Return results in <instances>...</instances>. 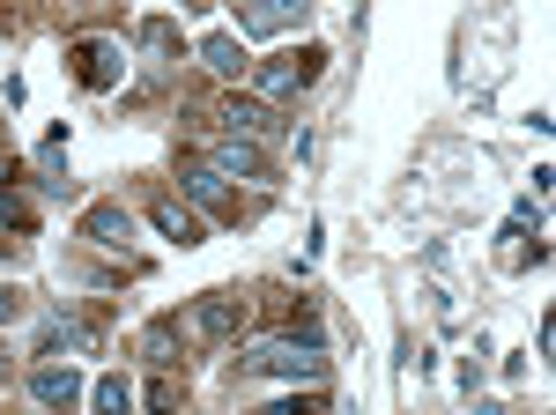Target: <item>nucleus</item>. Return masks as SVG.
<instances>
[{
    "mask_svg": "<svg viewBox=\"0 0 556 415\" xmlns=\"http://www.w3.org/2000/svg\"><path fill=\"white\" fill-rule=\"evenodd\" d=\"M238 372H245V378H319V372H327V356H319L312 341H260Z\"/></svg>",
    "mask_w": 556,
    "mask_h": 415,
    "instance_id": "1",
    "label": "nucleus"
},
{
    "mask_svg": "<svg viewBox=\"0 0 556 415\" xmlns=\"http://www.w3.org/2000/svg\"><path fill=\"white\" fill-rule=\"evenodd\" d=\"M319 67H327V52H319V45H298V52H282L275 67H260V97H298V89L319 83Z\"/></svg>",
    "mask_w": 556,
    "mask_h": 415,
    "instance_id": "2",
    "label": "nucleus"
},
{
    "mask_svg": "<svg viewBox=\"0 0 556 415\" xmlns=\"http://www.w3.org/2000/svg\"><path fill=\"white\" fill-rule=\"evenodd\" d=\"M245 319H253V312H245V297H223V290H215V297H201V304L186 312V327H178V334H193V341H230Z\"/></svg>",
    "mask_w": 556,
    "mask_h": 415,
    "instance_id": "3",
    "label": "nucleus"
},
{
    "mask_svg": "<svg viewBox=\"0 0 556 415\" xmlns=\"http://www.w3.org/2000/svg\"><path fill=\"white\" fill-rule=\"evenodd\" d=\"M119 75H127V52H119V45H104V38L75 45V83L83 89H112Z\"/></svg>",
    "mask_w": 556,
    "mask_h": 415,
    "instance_id": "4",
    "label": "nucleus"
},
{
    "mask_svg": "<svg viewBox=\"0 0 556 415\" xmlns=\"http://www.w3.org/2000/svg\"><path fill=\"white\" fill-rule=\"evenodd\" d=\"M223 134L260 149V141L275 134V104H260V97H230V104H223Z\"/></svg>",
    "mask_w": 556,
    "mask_h": 415,
    "instance_id": "5",
    "label": "nucleus"
},
{
    "mask_svg": "<svg viewBox=\"0 0 556 415\" xmlns=\"http://www.w3.org/2000/svg\"><path fill=\"white\" fill-rule=\"evenodd\" d=\"M30 401L52 408V415H67L75 401H83V378L67 372V364H38V372H30Z\"/></svg>",
    "mask_w": 556,
    "mask_h": 415,
    "instance_id": "6",
    "label": "nucleus"
},
{
    "mask_svg": "<svg viewBox=\"0 0 556 415\" xmlns=\"http://www.w3.org/2000/svg\"><path fill=\"white\" fill-rule=\"evenodd\" d=\"M201 164H208L215 178H267V156H260L253 141H230V134L215 141V149H208V156H201Z\"/></svg>",
    "mask_w": 556,
    "mask_h": 415,
    "instance_id": "7",
    "label": "nucleus"
},
{
    "mask_svg": "<svg viewBox=\"0 0 556 415\" xmlns=\"http://www.w3.org/2000/svg\"><path fill=\"white\" fill-rule=\"evenodd\" d=\"M186 193H193V201H201V208H215L223 223H238V215H245V208H238V193H230V186H223V178H215V171L201 164V156L186 164Z\"/></svg>",
    "mask_w": 556,
    "mask_h": 415,
    "instance_id": "8",
    "label": "nucleus"
},
{
    "mask_svg": "<svg viewBox=\"0 0 556 415\" xmlns=\"http://www.w3.org/2000/svg\"><path fill=\"white\" fill-rule=\"evenodd\" d=\"M97 341H104V334L89 327V319H52V327H45V341H38V356H52V364H60V356H89Z\"/></svg>",
    "mask_w": 556,
    "mask_h": 415,
    "instance_id": "9",
    "label": "nucleus"
},
{
    "mask_svg": "<svg viewBox=\"0 0 556 415\" xmlns=\"http://www.w3.org/2000/svg\"><path fill=\"white\" fill-rule=\"evenodd\" d=\"M83 238H89V246H104V252H119V246H127V238H134L127 208H112V201L83 208Z\"/></svg>",
    "mask_w": 556,
    "mask_h": 415,
    "instance_id": "10",
    "label": "nucleus"
},
{
    "mask_svg": "<svg viewBox=\"0 0 556 415\" xmlns=\"http://www.w3.org/2000/svg\"><path fill=\"white\" fill-rule=\"evenodd\" d=\"M201 60H208V67L223 75V83H245V75H253V60H245V45L230 38V30H208V38H201Z\"/></svg>",
    "mask_w": 556,
    "mask_h": 415,
    "instance_id": "11",
    "label": "nucleus"
},
{
    "mask_svg": "<svg viewBox=\"0 0 556 415\" xmlns=\"http://www.w3.org/2000/svg\"><path fill=\"white\" fill-rule=\"evenodd\" d=\"M149 223H156V230H164L172 246H201V215H193V208H178V201H156V208H149Z\"/></svg>",
    "mask_w": 556,
    "mask_h": 415,
    "instance_id": "12",
    "label": "nucleus"
},
{
    "mask_svg": "<svg viewBox=\"0 0 556 415\" xmlns=\"http://www.w3.org/2000/svg\"><path fill=\"white\" fill-rule=\"evenodd\" d=\"M290 23H304V8H238V30H253V38H275Z\"/></svg>",
    "mask_w": 556,
    "mask_h": 415,
    "instance_id": "13",
    "label": "nucleus"
},
{
    "mask_svg": "<svg viewBox=\"0 0 556 415\" xmlns=\"http://www.w3.org/2000/svg\"><path fill=\"white\" fill-rule=\"evenodd\" d=\"M89 401H97L104 415H127V408H134V386L112 372V378H97V386H89Z\"/></svg>",
    "mask_w": 556,
    "mask_h": 415,
    "instance_id": "14",
    "label": "nucleus"
},
{
    "mask_svg": "<svg viewBox=\"0 0 556 415\" xmlns=\"http://www.w3.org/2000/svg\"><path fill=\"white\" fill-rule=\"evenodd\" d=\"M141 349H149L156 364H172V349H178V319H156V327L141 334Z\"/></svg>",
    "mask_w": 556,
    "mask_h": 415,
    "instance_id": "15",
    "label": "nucleus"
},
{
    "mask_svg": "<svg viewBox=\"0 0 556 415\" xmlns=\"http://www.w3.org/2000/svg\"><path fill=\"white\" fill-rule=\"evenodd\" d=\"M0 223H8V230H30V223H38V215H30V201H23L15 186L0 193Z\"/></svg>",
    "mask_w": 556,
    "mask_h": 415,
    "instance_id": "16",
    "label": "nucleus"
},
{
    "mask_svg": "<svg viewBox=\"0 0 556 415\" xmlns=\"http://www.w3.org/2000/svg\"><path fill=\"white\" fill-rule=\"evenodd\" d=\"M141 45H149V52H178V30L164 15H149V23H141Z\"/></svg>",
    "mask_w": 556,
    "mask_h": 415,
    "instance_id": "17",
    "label": "nucleus"
},
{
    "mask_svg": "<svg viewBox=\"0 0 556 415\" xmlns=\"http://www.w3.org/2000/svg\"><path fill=\"white\" fill-rule=\"evenodd\" d=\"M260 415H327V401H319V393H304V401H275V408H260Z\"/></svg>",
    "mask_w": 556,
    "mask_h": 415,
    "instance_id": "18",
    "label": "nucleus"
},
{
    "mask_svg": "<svg viewBox=\"0 0 556 415\" xmlns=\"http://www.w3.org/2000/svg\"><path fill=\"white\" fill-rule=\"evenodd\" d=\"M149 408H156V415L178 408V378H156V386H149Z\"/></svg>",
    "mask_w": 556,
    "mask_h": 415,
    "instance_id": "19",
    "label": "nucleus"
},
{
    "mask_svg": "<svg viewBox=\"0 0 556 415\" xmlns=\"http://www.w3.org/2000/svg\"><path fill=\"white\" fill-rule=\"evenodd\" d=\"M8 186H15V156L0 149V193H8Z\"/></svg>",
    "mask_w": 556,
    "mask_h": 415,
    "instance_id": "20",
    "label": "nucleus"
},
{
    "mask_svg": "<svg viewBox=\"0 0 556 415\" xmlns=\"http://www.w3.org/2000/svg\"><path fill=\"white\" fill-rule=\"evenodd\" d=\"M8 319H15V297H8V290H0V327H8Z\"/></svg>",
    "mask_w": 556,
    "mask_h": 415,
    "instance_id": "21",
    "label": "nucleus"
},
{
    "mask_svg": "<svg viewBox=\"0 0 556 415\" xmlns=\"http://www.w3.org/2000/svg\"><path fill=\"white\" fill-rule=\"evenodd\" d=\"M15 260H23V252H15V246H0V267H15Z\"/></svg>",
    "mask_w": 556,
    "mask_h": 415,
    "instance_id": "22",
    "label": "nucleus"
},
{
    "mask_svg": "<svg viewBox=\"0 0 556 415\" xmlns=\"http://www.w3.org/2000/svg\"><path fill=\"white\" fill-rule=\"evenodd\" d=\"M0 372H8V349H0Z\"/></svg>",
    "mask_w": 556,
    "mask_h": 415,
    "instance_id": "23",
    "label": "nucleus"
}]
</instances>
